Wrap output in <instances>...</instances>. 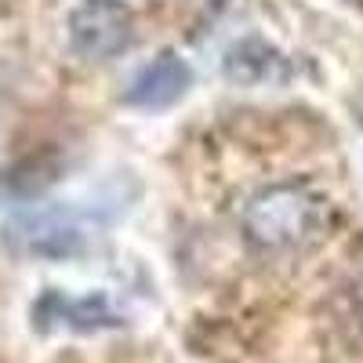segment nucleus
Wrapping results in <instances>:
<instances>
[{"mask_svg":"<svg viewBox=\"0 0 363 363\" xmlns=\"http://www.w3.org/2000/svg\"><path fill=\"white\" fill-rule=\"evenodd\" d=\"M189 87H193V66L167 48L131 77V84L124 87V106L138 113H164L186 99Z\"/></svg>","mask_w":363,"mask_h":363,"instance_id":"4","label":"nucleus"},{"mask_svg":"<svg viewBox=\"0 0 363 363\" xmlns=\"http://www.w3.org/2000/svg\"><path fill=\"white\" fill-rule=\"evenodd\" d=\"M33 323L40 330L48 327H69V330H102L116 327L120 316L113 313L106 294H80L69 298L62 291H48L37 306H33Z\"/></svg>","mask_w":363,"mask_h":363,"instance_id":"6","label":"nucleus"},{"mask_svg":"<svg viewBox=\"0 0 363 363\" xmlns=\"http://www.w3.org/2000/svg\"><path fill=\"white\" fill-rule=\"evenodd\" d=\"M349 4H359V8H363V0H349Z\"/></svg>","mask_w":363,"mask_h":363,"instance_id":"7","label":"nucleus"},{"mask_svg":"<svg viewBox=\"0 0 363 363\" xmlns=\"http://www.w3.org/2000/svg\"><path fill=\"white\" fill-rule=\"evenodd\" d=\"M222 77L236 87H284L294 80V62L272 40L251 33L225 48Z\"/></svg>","mask_w":363,"mask_h":363,"instance_id":"5","label":"nucleus"},{"mask_svg":"<svg viewBox=\"0 0 363 363\" xmlns=\"http://www.w3.org/2000/svg\"><path fill=\"white\" fill-rule=\"evenodd\" d=\"M323 196L301 182H277L258 189L244 207V233L258 251H298L320 236Z\"/></svg>","mask_w":363,"mask_h":363,"instance_id":"1","label":"nucleus"},{"mask_svg":"<svg viewBox=\"0 0 363 363\" xmlns=\"http://www.w3.org/2000/svg\"><path fill=\"white\" fill-rule=\"evenodd\" d=\"M4 240L18 255L66 262L87 251V218L77 207H66V203L29 207L8 222Z\"/></svg>","mask_w":363,"mask_h":363,"instance_id":"2","label":"nucleus"},{"mask_svg":"<svg viewBox=\"0 0 363 363\" xmlns=\"http://www.w3.org/2000/svg\"><path fill=\"white\" fill-rule=\"evenodd\" d=\"M66 37L73 55L87 62H106L131 44V11L120 0H80L69 11Z\"/></svg>","mask_w":363,"mask_h":363,"instance_id":"3","label":"nucleus"}]
</instances>
